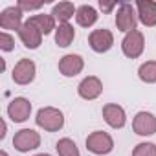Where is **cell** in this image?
Returning <instances> with one entry per match:
<instances>
[{"label": "cell", "instance_id": "6da1fadb", "mask_svg": "<svg viewBox=\"0 0 156 156\" xmlns=\"http://www.w3.org/2000/svg\"><path fill=\"white\" fill-rule=\"evenodd\" d=\"M35 123L46 132H57L64 127V114L55 107H42L35 116Z\"/></svg>", "mask_w": 156, "mask_h": 156}, {"label": "cell", "instance_id": "7a4b0ae2", "mask_svg": "<svg viewBox=\"0 0 156 156\" xmlns=\"http://www.w3.org/2000/svg\"><path fill=\"white\" fill-rule=\"evenodd\" d=\"M87 149L96 156H107L114 151V140L105 130H94L87 138Z\"/></svg>", "mask_w": 156, "mask_h": 156}, {"label": "cell", "instance_id": "3957f363", "mask_svg": "<svg viewBox=\"0 0 156 156\" xmlns=\"http://www.w3.org/2000/svg\"><path fill=\"white\" fill-rule=\"evenodd\" d=\"M116 28L123 33H130L138 28V13L129 2H121L116 11Z\"/></svg>", "mask_w": 156, "mask_h": 156}, {"label": "cell", "instance_id": "277c9868", "mask_svg": "<svg viewBox=\"0 0 156 156\" xmlns=\"http://www.w3.org/2000/svg\"><path fill=\"white\" fill-rule=\"evenodd\" d=\"M145 50V37L140 30H134L130 33H125L121 41V51L129 59H138Z\"/></svg>", "mask_w": 156, "mask_h": 156}, {"label": "cell", "instance_id": "5b68a950", "mask_svg": "<svg viewBox=\"0 0 156 156\" xmlns=\"http://www.w3.org/2000/svg\"><path fill=\"white\" fill-rule=\"evenodd\" d=\"M13 147L19 152H30L41 147V134L35 129H20L13 136Z\"/></svg>", "mask_w": 156, "mask_h": 156}, {"label": "cell", "instance_id": "8992f818", "mask_svg": "<svg viewBox=\"0 0 156 156\" xmlns=\"http://www.w3.org/2000/svg\"><path fill=\"white\" fill-rule=\"evenodd\" d=\"M35 75H37V64H35L31 59H26V57H24V59H20V61L15 64V68H13V72H11V79H13L17 85L26 87V85L33 83Z\"/></svg>", "mask_w": 156, "mask_h": 156}, {"label": "cell", "instance_id": "52a82bcc", "mask_svg": "<svg viewBox=\"0 0 156 156\" xmlns=\"http://www.w3.org/2000/svg\"><path fill=\"white\" fill-rule=\"evenodd\" d=\"M88 44L96 53H107L114 46V33L107 28L92 30L88 35Z\"/></svg>", "mask_w": 156, "mask_h": 156}, {"label": "cell", "instance_id": "ba28073f", "mask_svg": "<svg viewBox=\"0 0 156 156\" xmlns=\"http://www.w3.org/2000/svg\"><path fill=\"white\" fill-rule=\"evenodd\" d=\"M22 17H24V11L15 4V6H9L6 8L2 13H0V28H2L4 31H17L24 26L22 22Z\"/></svg>", "mask_w": 156, "mask_h": 156}, {"label": "cell", "instance_id": "9c48e42d", "mask_svg": "<svg viewBox=\"0 0 156 156\" xmlns=\"http://www.w3.org/2000/svg\"><path fill=\"white\" fill-rule=\"evenodd\" d=\"M132 130L138 136H143V138L156 134V116L152 112L140 110L132 119Z\"/></svg>", "mask_w": 156, "mask_h": 156}, {"label": "cell", "instance_id": "30bf717a", "mask_svg": "<svg viewBox=\"0 0 156 156\" xmlns=\"http://www.w3.org/2000/svg\"><path fill=\"white\" fill-rule=\"evenodd\" d=\"M77 94L85 101H94L103 94V83L98 75H88L77 85Z\"/></svg>", "mask_w": 156, "mask_h": 156}, {"label": "cell", "instance_id": "8fae6325", "mask_svg": "<svg viewBox=\"0 0 156 156\" xmlns=\"http://www.w3.org/2000/svg\"><path fill=\"white\" fill-rule=\"evenodd\" d=\"M8 116L15 123H24L31 116V101L28 98H15L8 105Z\"/></svg>", "mask_w": 156, "mask_h": 156}, {"label": "cell", "instance_id": "7c38bea8", "mask_svg": "<svg viewBox=\"0 0 156 156\" xmlns=\"http://www.w3.org/2000/svg\"><path fill=\"white\" fill-rule=\"evenodd\" d=\"M85 68V59L79 53H66L59 59V72L64 77H75Z\"/></svg>", "mask_w": 156, "mask_h": 156}, {"label": "cell", "instance_id": "4fadbf2b", "mask_svg": "<svg viewBox=\"0 0 156 156\" xmlns=\"http://www.w3.org/2000/svg\"><path fill=\"white\" fill-rule=\"evenodd\" d=\"M103 119L110 129H123L127 123V112L121 105L118 103H107L103 105Z\"/></svg>", "mask_w": 156, "mask_h": 156}, {"label": "cell", "instance_id": "5bb4252c", "mask_svg": "<svg viewBox=\"0 0 156 156\" xmlns=\"http://www.w3.org/2000/svg\"><path fill=\"white\" fill-rule=\"evenodd\" d=\"M136 13H138V20L143 26L147 28L156 26V2L154 0H136Z\"/></svg>", "mask_w": 156, "mask_h": 156}, {"label": "cell", "instance_id": "9a60e30c", "mask_svg": "<svg viewBox=\"0 0 156 156\" xmlns=\"http://www.w3.org/2000/svg\"><path fill=\"white\" fill-rule=\"evenodd\" d=\"M42 33L30 22V20H26L24 22V26L19 30V39L22 41V44L28 48V50H37L41 44H42Z\"/></svg>", "mask_w": 156, "mask_h": 156}, {"label": "cell", "instance_id": "2e32d148", "mask_svg": "<svg viewBox=\"0 0 156 156\" xmlns=\"http://www.w3.org/2000/svg\"><path fill=\"white\" fill-rule=\"evenodd\" d=\"M99 15L96 11V8H92L90 4H83L77 8V13H75V22L79 24L81 28H92L96 22H98Z\"/></svg>", "mask_w": 156, "mask_h": 156}, {"label": "cell", "instance_id": "e0dca14e", "mask_svg": "<svg viewBox=\"0 0 156 156\" xmlns=\"http://www.w3.org/2000/svg\"><path fill=\"white\" fill-rule=\"evenodd\" d=\"M42 35H50L51 31H55L57 30V20L53 19V15L50 13H39V15H33V17H30L28 19Z\"/></svg>", "mask_w": 156, "mask_h": 156}, {"label": "cell", "instance_id": "ac0fdd59", "mask_svg": "<svg viewBox=\"0 0 156 156\" xmlns=\"http://www.w3.org/2000/svg\"><path fill=\"white\" fill-rule=\"evenodd\" d=\"M75 39V30L70 22H62V24H57V30H55V44L59 48H68Z\"/></svg>", "mask_w": 156, "mask_h": 156}, {"label": "cell", "instance_id": "d6986e66", "mask_svg": "<svg viewBox=\"0 0 156 156\" xmlns=\"http://www.w3.org/2000/svg\"><path fill=\"white\" fill-rule=\"evenodd\" d=\"M75 13H77V8L72 4V2H59V4H55L53 8H51V15H53V19L59 22V24H62V22H68L72 17H75Z\"/></svg>", "mask_w": 156, "mask_h": 156}, {"label": "cell", "instance_id": "ffe728a7", "mask_svg": "<svg viewBox=\"0 0 156 156\" xmlns=\"http://www.w3.org/2000/svg\"><path fill=\"white\" fill-rule=\"evenodd\" d=\"M138 77H140V81H143L147 85H154L156 83V61L141 62L138 68Z\"/></svg>", "mask_w": 156, "mask_h": 156}, {"label": "cell", "instance_id": "44dd1931", "mask_svg": "<svg viewBox=\"0 0 156 156\" xmlns=\"http://www.w3.org/2000/svg\"><path fill=\"white\" fill-rule=\"evenodd\" d=\"M55 151L59 156H81L79 147H77V143L72 138H61L55 143Z\"/></svg>", "mask_w": 156, "mask_h": 156}, {"label": "cell", "instance_id": "7402d4cb", "mask_svg": "<svg viewBox=\"0 0 156 156\" xmlns=\"http://www.w3.org/2000/svg\"><path fill=\"white\" fill-rule=\"evenodd\" d=\"M132 156H156V143L141 141L132 149Z\"/></svg>", "mask_w": 156, "mask_h": 156}, {"label": "cell", "instance_id": "603a6c76", "mask_svg": "<svg viewBox=\"0 0 156 156\" xmlns=\"http://www.w3.org/2000/svg\"><path fill=\"white\" fill-rule=\"evenodd\" d=\"M0 50L2 51H13L15 50V37L8 31H0Z\"/></svg>", "mask_w": 156, "mask_h": 156}, {"label": "cell", "instance_id": "cb8c5ba5", "mask_svg": "<svg viewBox=\"0 0 156 156\" xmlns=\"http://www.w3.org/2000/svg\"><path fill=\"white\" fill-rule=\"evenodd\" d=\"M46 0H37V2H30V0H19L17 6L22 9V11H35V9H41L44 6Z\"/></svg>", "mask_w": 156, "mask_h": 156}, {"label": "cell", "instance_id": "d4e9b609", "mask_svg": "<svg viewBox=\"0 0 156 156\" xmlns=\"http://www.w3.org/2000/svg\"><path fill=\"white\" fill-rule=\"evenodd\" d=\"M114 8H118V2H105V0H99V9L103 13H110Z\"/></svg>", "mask_w": 156, "mask_h": 156}, {"label": "cell", "instance_id": "484cf974", "mask_svg": "<svg viewBox=\"0 0 156 156\" xmlns=\"http://www.w3.org/2000/svg\"><path fill=\"white\" fill-rule=\"evenodd\" d=\"M6 132H8V123L2 119V132H0V140H4V138H6Z\"/></svg>", "mask_w": 156, "mask_h": 156}, {"label": "cell", "instance_id": "4316f807", "mask_svg": "<svg viewBox=\"0 0 156 156\" xmlns=\"http://www.w3.org/2000/svg\"><path fill=\"white\" fill-rule=\"evenodd\" d=\"M33 156H51V154H48V152H39V154H33Z\"/></svg>", "mask_w": 156, "mask_h": 156}, {"label": "cell", "instance_id": "83f0119b", "mask_svg": "<svg viewBox=\"0 0 156 156\" xmlns=\"http://www.w3.org/2000/svg\"><path fill=\"white\" fill-rule=\"evenodd\" d=\"M0 156H9V154H8L6 151H0Z\"/></svg>", "mask_w": 156, "mask_h": 156}]
</instances>
